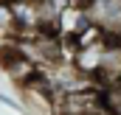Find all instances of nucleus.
<instances>
[{
	"label": "nucleus",
	"mask_w": 121,
	"mask_h": 115,
	"mask_svg": "<svg viewBox=\"0 0 121 115\" xmlns=\"http://www.w3.org/2000/svg\"><path fill=\"white\" fill-rule=\"evenodd\" d=\"M0 3H6V0H0Z\"/></svg>",
	"instance_id": "10"
},
{
	"label": "nucleus",
	"mask_w": 121,
	"mask_h": 115,
	"mask_svg": "<svg viewBox=\"0 0 121 115\" xmlns=\"http://www.w3.org/2000/svg\"><path fill=\"white\" fill-rule=\"evenodd\" d=\"M85 14L96 28L107 37L121 34V0H82Z\"/></svg>",
	"instance_id": "1"
},
{
	"label": "nucleus",
	"mask_w": 121,
	"mask_h": 115,
	"mask_svg": "<svg viewBox=\"0 0 121 115\" xmlns=\"http://www.w3.org/2000/svg\"><path fill=\"white\" fill-rule=\"evenodd\" d=\"M101 107L107 115H121V84L101 87Z\"/></svg>",
	"instance_id": "6"
},
{
	"label": "nucleus",
	"mask_w": 121,
	"mask_h": 115,
	"mask_svg": "<svg viewBox=\"0 0 121 115\" xmlns=\"http://www.w3.org/2000/svg\"><path fill=\"white\" fill-rule=\"evenodd\" d=\"M99 115H107V112H99Z\"/></svg>",
	"instance_id": "9"
},
{
	"label": "nucleus",
	"mask_w": 121,
	"mask_h": 115,
	"mask_svg": "<svg viewBox=\"0 0 121 115\" xmlns=\"http://www.w3.org/2000/svg\"><path fill=\"white\" fill-rule=\"evenodd\" d=\"M96 79H99L101 87L121 84V39L118 37H110V39H107L104 56H101L99 70H96Z\"/></svg>",
	"instance_id": "4"
},
{
	"label": "nucleus",
	"mask_w": 121,
	"mask_h": 115,
	"mask_svg": "<svg viewBox=\"0 0 121 115\" xmlns=\"http://www.w3.org/2000/svg\"><path fill=\"white\" fill-rule=\"evenodd\" d=\"M0 104H9V107H11V104H14V101H11V98H9V95H3V93H0Z\"/></svg>",
	"instance_id": "8"
},
{
	"label": "nucleus",
	"mask_w": 121,
	"mask_h": 115,
	"mask_svg": "<svg viewBox=\"0 0 121 115\" xmlns=\"http://www.w3.org/2000/svg\"><path fill=\"white\" fill-rule=\"evenodd\" d=\"M3 65H6V73H9V79H11L14 84H20V87H23V84H28L31 79H37V76H39L37 65H34V62H31V59L26 56L23 51H17V48H11V51H9V59H6Z\"/></svg>",
	"instance_id": "5"
},
{
	"label": "nucleus",
	"mask_w": 121,
	"mask_h": 115,
	"mask_svg": "<svg viewBox=\"0 0 121 115\" xmlns=\"http://www.w3.org/2000/svg\"><path fill=\"white\" fill-rule=\"evenodd\" d=\"M118 39H121V34H118Z\"/></svg>",
	"instance_id": "11"
},
{
	"label": "nucleus",
	"mask_w": 121,
	"mask_h": 115,
	"mask_svg": "<svg viewBox=\"0 0 121 115\" xmlns=\"http://www.w3.org/2000/svg\"><path fill=\"white\" fill-rule=\"evenodd\" d=\"M17 37L14 31V20H11V8H9V0L0 3V39H11Z\"/></svg>",
	"instance_id": "7"
},
{
	"label": "nucleus",
	"mask_w": 121,
	"mask_h": 115,
	"mask_svg": "<svg viewBox=\"0 0 121 115\" xmlns=\"http://www.w3.org/2000/svg\"><path fill=\"white\" fill-rule=\"evenodd\" d=\"M11 8V20H14V31L17 34H28L37 37L42 28V17H39V0H9Z\"/></svg>",
	"instance_id": "3"
},
{
	"label": "nucleus",
	"mask_w": 121,
	"mask_h": 115,
	"mask_svg": "<svg viewBox=\"0 0 121 115\" xmlns=\"http://www.w3.org/2000/svg\"><path fill=\"white\" fill-rule=\"evenodd\" d=\"M23 90V101L28 107L31 115H59V107H56V93L45 84V79H31L28 84L20 87Z\"/></svg>",
	"instance_id": "2"
}]
</instances>
